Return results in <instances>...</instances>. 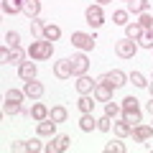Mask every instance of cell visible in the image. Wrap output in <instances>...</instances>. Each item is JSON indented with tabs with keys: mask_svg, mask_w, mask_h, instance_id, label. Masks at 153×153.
<instances>
[{
	"mask_svg": "<svg viewBox=\"0 0 153 153\" xmlns=\"http://www.w3.org/2000/svg\"><path fill=\"white\" fill-rule=\"evenodd\" d=\"M51 51H54V44L51 41H46V38H38V41H33L31 46H28V54H31V59H51Z\"/></svg>",
	"mask_w": 153,
	"mask_h": 153,
	"instance_id": "obj_1",
	"label": "cell"
},
{
	"mask_svg": "<svg viewBox=\"0 0 153 153\" xmlns=\"http://www.w3.org/2000/svg\"><path fill=\"white\" fill-rule=\"evenodd\" d=\"M71 44H74L76 49H82V51H92L94 49V36L92 33L76 31V33H71Z\"/></svg>",
	"mask_w": 153,
	"mask_h": 153,
	"instance_id": "obj_2",
	"label": "cell"
},
{
	"mask_svg": "<svg viewBox=\"0 0 153 153\" xmlns=\"http://www.w3.org/2000/svg\"><path fill=\"white\" fill-rule=\"evenodd\" d=\"M135 51H138V46H135V41H130V38H123V41L115 44V54L120 56V59H133Z\"/></svg>",
	"mask_w": 153,
	"mask_h": 153,
	"instance_id": "obj_3",
	"label": "cell"
},
{
	"mask_svg": "<svg viewBox=\"0 0 153 153\" xmlns=\"http://www.w3.org/2000/svg\"><path fill=\"white\" fill-rule=\"evenodd\" d=\"M97 82H105V84H110L112 89H117V87L125 84V74H123L120 69H112V71H107V74H102Z\"/></svg>",
	"mask_w": 153,
	"mask_h": 153,
	"instance_id": "obj_4",
	"label": "cell"
},
{
	"mask_svg": "<svg viewBox=\"0 0 153 153\" xmlns=\"http://www.w3.org/2000/svg\"><path fill=\"white\" fill-rule=\"evenodd\" d=\"M69 64H71V74H74V76L87 74V69H89V61H87V56H84V54H74L69 59Z\"/></svg>",
	"mask_w": 153,
	"mask_h": 153,
	"instance_id": "obj_5",
	"label": "cell"
},
{
	"mask_svg": "<svg viewBox=\"0 0 153 153\" xmlns=\"http://www.w3.org/2000/svg\"><path fill=\"white\" fill-rule=\"evenodd\" d=\"M87 23L92 28H100L105 23V13H102V5H89L87 8Z\"/></svg>",
	"mask_w": 153,
	"mask_h": 153,
	"instance_id": "obj_6",
	"label": "cell"
},
{
	"mask_svg": "<svg viewBox=\"0 0 153 153\" xmlns=\"http://www.w3.org/2000/svg\"><path fill=\"white\" fill-rule=\"evenodd\" d=\"M135 140H140V143H146V140H151L153 138V128L151 125H146V123H140V125H135L133 128V133H130Z\"/></svg>",
	"mask_w": 153,
	"mask_h": 153,
	"instance_id": "obj_7",
	"label": "cell"
},
{
	"mask_svg": "<svg viewBox=\"0 0 153 153\" xmlns=\"http://www.w3.org/2000/svg\"><path fill=\"white\" fill-rule=\"evenodd\" d=\"M18 76H21L23 82L36 79V64H33V61H23V64H18Z\"/></svg>",
	"mask_w": 153,
	"mask_h": 153,
	"instance_id": "obj_8",
	"label": "cell"
},
{
	"mask_svg": "<svg viewBox=\"0 0 153 153\" xmlns=\"http://www.w3.org/2000/svg\"><path fill=\"white\" fill-rule=\"evenodd\" d=\"M54 133H56V120L46 117V120L38 123V135L41 138H54Z\"/></svg>",
	"mask_w": 153,
	"mask_h": 153,
	"instance_id": "obj_9",
	"label": "cell"
},
{
	"mask_svg": "<svg viewBox=\"0 0 153 153\" xmlns=\"http://www.w3.org/2000/svg\"><path fill=\"white\" fill-rule=\"evenodd\" d=\"M94 84H97L94 79H89L87 74H82L79 79H76V92L79 94H89V92H94Z\"/></svg>",
	"mask_w": 153,
	"mask_h": 153,
	"instance_id": "obj_10",
	"label": "cell"
},
{
	"mask_svg": "<svg viewBox=\"0 0 153 153\" xmlns=\"http://www.w3.org/2000/svg\"><path fill=\"white\" fill-rule=\"evenodd\" d=\"M23 92H26V97H41V94H44V84L41 82H36V79H31V82H26L23 84Z\"/></svg>",
	"mask_w": 153,
	"mask_h": 153,
	"instance_id": "obj_11",
	"label": "cell"
},
{
	"mask_svg": "<svg viewBox=\"0 0 153 153\" xmlns=\"http://www.w3.org/2000/svg\"><path fill=\"white\" fill-rule=\"evenodd\" d=\"M94 97L100 100V102H107V100H112V87L105 82H97L94 84Z\"/></svg>",
	"mask_w": 153,
	"mask_h": 153,
	"instance_id": "obj_12",
	"label": "cell"
},
{
	"mask_svg": "<svg viewBox=\"0 0 153 153\" xmlns=\"http://www.w3.org/2000/svg\"><path fill=\"white\" fill-rule=\"evenodd\" d=\"M54 74L59 76V79H69V76H71V64H69V59L56 61V64H54Z\"/></svg>",
	"mask_w": 153,
	"mask_h": 153,
	"instance_id": "obj_13",
	"label": "cell"
},
{
	"mask_svg": "<svg viewBox=\"0 0 153 153\" xmlns=\"http://www.w3.org/2000/svg\"><path fill=\"white\" fill-rule=\"evenodd\" d=\"M143 36V26L138 21H133V23H128L125 26V38H130V41H138V38Z\"/></svg>",
	"mask_w": 153,
	"mask_h": 153,
	"instance_id": "obj_14",
	"label": "cell"
},
{
	"mask_svg": "<svg viewBox=\"0 0 153 153\" xmlns=\"http://www.w3.org/2000/svg\"><path fill=\"white\" fill-rule=\"evenodd\" d=\"M123 120L128 123L130 128H135V125H140V110H123Z\"/></svg>",
	"mask_w": 153,
	"mask_h": 153,
	"instance_id": "obj_15",
	"label": "cell"
},
{
	"mask_svg": "<svg viewBox=\"0 0 153 153\" xmlns=\"http://www.w3.org/2000/svg\"><path fill=\"white\" fill-rule=\"evenodd\" d=\"M23 13H26L28 18H36L38 13H41V3H38V0H23Z\"/></svg>",
	"mask_w": 153,
	"mask_h": 153,
	"instance_id": "obj_16",
	"label": "cell"
},
{
	"mask_svg": "<svg viewBox=\"0 0 153 153\" xmlns=\"http://www.w3.org/2000/svg\"><path fill=\"white\" fill-rule=\"evenodd\" d=\"M31 117L33 120H46V117H49V107H46L44 102H36L31 107Z\"/></svg>",
	"mask_w": 153,
	"mask_h": 153,
	"instance_id": "obj_17",
	"label": "cell"
},
{
	"mask_svg": "<svg viewBox=\"0 0 153 153\" xmlns=\"http://www.w3.org/2000/svg\"><path fill=\"white\" fill-rule=\"evenodd\" d=\"M3 10L16 16V13H23V0H3Z\"/></svg>",
	"mask_w": 153,
	"mask_h": 153,
	"instance_id": "obj_18",
	"label": "cell"
},
{
	"mask_svg": "<svg viewBox=\"0 0 153 153\" xmlns=\"http://www.w3.org/2000/svg\"><path fill=\"white\" fill-rule=\"evenodd\" d=\"M79 128H82L84 133H89V130H94V128H97V120L92 117V112H82V120H79Z\"/></svg>",
	"mask_w": 153,
	"mask_h": 153,
	"instance_id": "obj_19",
	"label": "cell"
},
{
	"mask_svg": "<svg viewBox=\"0 0 153 153\" xmlns=\"http://www.w3.org/2000/svg\"><path fill=\"white\" fill-rule=\"evenodd\" d=\"M151 0H128V13H146Z\"/></svg>",
	"mask_w": 153,
	"mask_h": 153,
	"instance_id": "obj_20",
	"label": "cell"
},
{
	"mask_svg": "<svg viewBox=\"0 0 153 153\" xmlns=\"http://www.w3.org/2000/svg\"><path fill=\"white\" fill-rule=\"evenodd\" d=\"M112 130H115V135H117V138H128L133 133V128L123 120V123H112Z\"/></svg>",
	"mask_w": 153,
	"mask_h": 153,
	"instance_id": "obj_21",
	"label": "cell"
},
{
	"mask_svg": "<svg viewBox=\"0 0 153 153\" xmlns=\"http://www.w3.org/2000/svg\"><path fill=\"white\" fill-rule=\"evenodd\" d=\"M59 36H61V28L54 26V23H49V26L44 28V38L46 41H59Z\"/></svg>",
	"mask_w": 153,
	"mask_h": 153,
	"instance_id": "obj_22",
	"label": "cell"
},
{
	"mask_svg": "<svg viewBox=\"0 0 153 153\" xmlns=\"http://www.w3.org/2000/svg\"><path fill=\"white\" fill-rule=\"evenodd\" d=\"M66 107H61V105H56V107H51V112H49V117L51 120H56V123H64L66 120Z\"/></svg>",
	"mask_w": 153,
	"mask_h": 153,
	"instance_id": "obj_23",
	"label": "cell"
},
{
	"mask_svg": "<svg viewBox=\"0 0 153 153\" xmlns=\"http://www.w3.org/2000/svg\"><path fill=\"white\" fill-rule=\"evenodd\" d=\"M3 112H5V115H18V112H26V110L21 107V102H13V100H5V105H3Z\"/></svg>",
	"mask_w": 153,
	"mask_h": 153,
	"instance_id": "obj_24",
	"label": "cell"
},
{
	"mask_svg": "<svg viewBox=\"0 0 153 153\" xmlns=\"http://www.w3.org/2000/svg\"><path fill=\"white\" fill-rule=\"evenodd\" d=\"M76 107L82 110V112H92L94 102H92V97H89V94H82V97H79V102H76Z\"/></svg>",
	"mask_w": 153,
	"mask_h": 153,
	"instance_id": "obj_25",
	"label": "cell"
},
{
	"mask_svg": "<svg viewBox=\"0 0 153 153\" xmlns=\"http://www.w3.org/2000/svg\"><path fill=\"white\" fill-rule=\"evenodd\" d=\"M138 44L143 49H153V31H143V36L138 38Z\"/></svg>",
	"mask_w": 153,
	"mask_h": 153,
	"instance_id": "obj_26",
	"label": "cell"
},
{
	"mask_svg": "<svg viewBox=\"0 0 153 153\" xmlns=\"http://www.w3.org/2000/svg\"><path fill=\"white\" fill-rule=\"evenodd\" d=\"M44 23H41V21H36V18H31V33H33V36H38V38H44Z\"/></svg>",
	"mask_w": 153,
	"mask_h": 153,
	"instance_id": "obj_27",
	"label": "cell"
},
{
	"mask_svg": "<svg viewBox=\"0 0 153 153\" xmlns=\"http://www.w3.org/2000/svg\"><path fill=\"white\" fill-rule=\"evenodd\" d=\"M5 41H8L10 49H18V46H21V36H18L16 31H8V33H5Z\"/></svg>",
	"mask_w": 153,
	"mask_h": 153,
	"instance_id": "obj_28",
	"label": "cell"
},
{
	"mask_svg": "<svg viewBox=\"0 0 153 153\" xmlns=\"http://www.w3.org/2000/svg\"><path fill=\"white\" fill-rule=\"evenodd\" d=\"M105 153H125V146H123L120 140H112L105 146Z\"/></svg>",
	"mask_w": 153,
	"mask_h": 153,
	"instance_id": "obj_29",
	"label": "cell"
},
{
	"mask_svg": "<svg viewBox=\"0 0 153 153\" xmlns=\"http://www.w3.org/2000/svg\"><path fill=\"white\" fill-rule=\"evenodd\" d=\"M97 128H100L102 133L112 130V117H110V115H105V117H100V120H97Z\"/></svg>",
	"mask_w": 153,
	"mask_h": 153,
	"instance_id": "obj_30",
	"label": "cell"
},
{
	"mask_svg": "<svg viewBox=\"0 0 153 153\" xmlns=\"http://www.w3.org/2000/svg\"><path fill=\"white\" fill-rule=\"evenodd\" d=\"M23 97H26V92H21V89H8L5 92V100H13V102H23Z\"/></svg>",
	"mask_w": 153,
	"mask_h": 153,
	"instance_id": "obj_31",
	"label": "cell"
},
{
	"mask_svg": "<svg viewBox=\"0 0 153 153\" xmlns=\"http://www.w3.org/2000/svg\"><path fill=\"white\" fill-rule=\"evenodd\" d=\"M112 21L117 26H128V10H115L112 13Z\"/></svg>",
	"mask_w": 153,
	"mask_h": 153,
	"instance_id": "obj_32",
	"label": "cell"
},
{
	"mask_svg": "<svg viewBox=\"0 0 153 153\" xmlns=\"http://www.w3.org/2000/svg\"><path fill=\"white\" fill-rule=\"evenodd\" d=\"M130 82L135 84V87H148V82H146V76H143L140 71H133V74H130Z\"/></svg>",
	"mask_w": 153,
	"mask_h": 153,
	"instance_id": "obj_33",
	"label": "cell"
},
{
	"mask_svg": "<svg viewBox=\"0 0 153 153\" xmlns=\"http://www.w3.org/2000/svg\"><path fill=\"white\" fill-rule=\"evenodd\" d=\"M117 112H120V107H117L115 102H110V100H107V102H105V115H110V117H115Z\"/></svg>",
	"mask_w": 153,
	"mask_h": 153,
	"instance_id": "obj_34",
	"label": "cell"
},
{
	"mask_svg": "<svg viewBox=\"0 0 153 153\" xmlns=\"http://www.w3.org/2000/svg\"><path fill=\"white\" fill-rule=\"evenodd\" d=\"M143 26V31H151V23H153V16H148V13H140V21H138Z\"/></svg>",
	"mask_w": 153,
	"mask_h": 153,
	"instance_id": "obj_35",
	"label": "cell"
},
{
	"mask_svg": "<svg viewBox=\"0 0 153 153\" xmlns=\"http://www.w3.org/2000/svg\"><path fill=\"white\" fill-rule=\"evenodd\" d=\"M10 54H13V49L3 46V49H0V64H10Z\"/></svg>",
	"mask_w": 153,
	"mask_h": 153,
	"instance_id": "obj_36",
	"label": "cell"
},
{
	"mask_svg": "<svg viewBox=\"0 0 153 153\" xmlns=\"http://www.w3.org/2000/svg\"><path fill=\"white\" fill-rule=\"evenodd\" d=\"M54 140H56V146H59V151H66V148H69V135H56Z\"/></svg>",
	"mask_w": 153,
	"mask_h": 153,
	"instance_id": "obj_37",
	"label": "cell"
},
{
	"mask_svg": "<svg viewBox=\"0 0 153 153\" xmlns=\"http://www.w3.org/2000/svg\"><path fill=\"white\" fill-rule=\"evenodd\" d=\"M123 110H138V100L135 97H125L123 100Z\"/></svg>",
	"mask_w": 153,
	"mask_h": 153,
	"instance_id": "obj_38",
	"label": "cell"
},
{
	"mask_svg": "<svg viewBox=\"0 0 153 153\" xmlns=\"http://www.w3.org/2000/svg\"><path fill=\"white\" fill-rule=\"evenodd\" d=\"M26 143H28V153H38V151H44V146H41L36 138H33V140H26Z\"/></svg>",
	"mask_w": 153,
	"mask_h": 153,
	"instance_id": "obj_39",
	"label": "cell"
},
{
	"mask_svg": "<svg viewBox=\"0 0 153 153\" xmlns=\"http://www.w3.org/2000/svg\"><path fill=\"white\" fill-rule=\"evenodd\" d=\"M10 64H23V51H21V49H13V54H10Z\"/></svg>",
	"mask_w": 153,
	"mask_h": 153,
	"instance_id": "obj_40",
	"label": "cell"
},
{
	"mask_svg": "<svg viewBox=\"0 0 153 153\" xmlns=\"http://www.w3.org/2000/svg\"><path fill=\"white\" fill-rule=\"evenodd\" d=\"M10 151L13 153H23V151H28V143L26 140H18V143H13V146H10Z\"/></svg>",
	"mask_w": 153,
	"mask_h": 153,
	"instance_id": "obj_41",
	"label": "cell"
},
{
	"mask_svg": "<svg viewBox=\"0 0 153 153\" xmlns=\"http://www.w3.org/2000/svg\"><path fill=\"white\" fill-rule=\"evenodd\" d=\"M44 151H46V153H59V146H56V140L46 143V146H44Z\"/></svg>",
	"mask_w": 153,
	"mask_h": 153,
	"instance_id": "obj_42",
	"label": "cell"
},
{
	"mask_svg": "<svg viewBox=\"0 0 153 153\" xmlns=\"http://www.w3.org/2000/svg\"><path fill=\"white\" fill-rule=\"evenodd\" d=\"M148 112L153 115V97H151V102H148Z\"/></svg>",
	"mask_w": 153,
	"mask_h": 153,
	"instance_id": "obj_43",
	"label": "cell"
},
{
	"mask_svg": "<svg viewBox=\"0 0 153 153\" xmlns=\"http://www.w3.org/2000/svg\"><path fill=\"white\" fill-rule=\"evenodd\" d=\"M148 89H151V97H153V79H151V82H148Z\"/></svg>",
	"mask_w": 153,
	"mask_h": 153,
	"instance_id": "obj_44",
	"label": "cell"
},
{
	"mask_svg": "<svg viewBox=\"0 0 153 153\" xmlns=\"http://www.w3.org/2000/svg\"><path fill=\"white\" fill-rule=\"evenodd\" d=\"M107 3H110V0H97V5H107Z\"/></svg>",
	"mask_w": 153,
	"mask_h": 153,
	"instance_id": "obj_45",
	"label": "cell"
},
{
	"mask_svg": "<svg viewBox=\"0 0 153 153\" xmlns=\"http://www.w3.org/2000/svg\"><path fill=\"white\" fill-rule=\"evenodd\" d=\"M151 31H153V23H151Z\"/></svg>",
	"mask_w": 153,
	"mask_h": 153,
	"instance_id": "obj_46",
	"label": "cell"
},
{
	"mask_svg": "<svg viewBox=\"0 0 153 153\" xmlns=\"http://www.w3.org/2000/svg\"><path fill=\"white\" fill-rule=\"evenodd\" d=\"M151 151H153V148H151Z\"/></svg>",
	"mask_w": 153,
	"mask_h": 153,
	"instance_id": "obj_47",
	"label": "cell"
}]
</instances>
